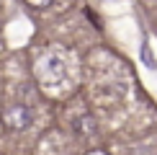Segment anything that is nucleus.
<instances>
[{"label":"nucleus","instance_id":"obj_1","mask_svg":"<svg viewBox=\"0 0 157 155\" xmlns=\"http://www.w3.org/2000/svg\"><path fill=\"white\" fill-rule=\"evenodd\" d=\"M64 75H67V67H64L62 57H57L54 52H47V54H41L34 62V78H36L39 85H44V88L59 85L64 80Z\"/></svg>","mask_w":157,"mask_h":155},{"label":"nucleus","instance_id":"obj_3","mask_svg":"<svg viewBox=\"0 0 157 155\" xmlns=\"http://www.w3.org/2000/svg\"><path fill=\"white\" fill-rule=\"evenodd\" d=\"M26 3H29L31 8H47V5L52 3V0H26Z\"/></svg>","mask_w":157,"mask_h":155},{"label":"nucleus","instance_id":"obj_2","mask_svg":"<svg viewBox=\"0 0 157 155\" xmlns=\"http://www.w3.org/2000/svg\"><path fill=\"white\" fill-rule=\"evenodd\" d=\"M0 119H3V127L10 129V132H21V129H29L31 121H34V111H31L26 103H5L3 111H0Z\"/></svg>","mask_w":157,"mask_h":155}]
</instances>
